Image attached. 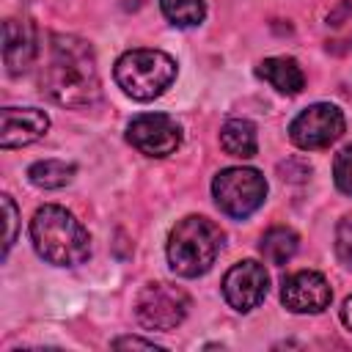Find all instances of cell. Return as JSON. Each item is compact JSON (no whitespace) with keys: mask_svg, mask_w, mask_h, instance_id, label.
<instances>
[{"mask_svg":"<svg viewBox=\"0 0 352 352\" xmlns=\"http://www.w3.org/2000/svg\"><path fill=\"white\" fill-rule=\"evenodd\" d=\"M41 91L63 107L96 104L102 99V80L94 47L80 36L55 33L41 72Z\"/></svg>","mask_w":352,"mask_h":352,"instance_id":"6da1fadb","label":"cell"},{"mask_svg":"<svg viewBox=\"0 0 352 352\" xmlns=\"http://www.w3.org/2000/svg\"><path fill=\"white\" fill-rule=\"evenodd\" d=\"M30 242L36 253L55 267H77L91 256L88 228L63 206H38L30 220Z\"/></svg>","mask_w":352,"mask_h":352,"instance_id":"7a4b0ae2","label":"cell"},{"mask_svg":"<svg viewBox=\"0 0 352 352\" xmlns=\"http://www.w3.org/2000/svg\"><path fill=\"white\" fill-rule=\"evenodd\" d=\"M223 248V231L204 214H187L168 234V264L182 278H198L212 270Z\"/></svg>","mask_w":352,"mask_h":352,"instance_id":"3957f363","label":"cell"},{"mask_svg":"<svg viewBox=\"0 0 352 352\" xmlns=\"http://www.w3.org/2000/svg\"><path fill=\"white\" fill-rule=\"evenodd\" d=\"M176 72V60L162 50H129L116 60L113 77L129 99L151 102L173 85Z\"/></svg>","mask_w":352,"mask_h":352,"instance_id":"277c9868","label":"cell"},{"mask_svg":"<svg viewBox=\"0 0 352 352\" xmlns=\"http://www.w3.org/2000/svg\"><path fill=\"white\" fill-rule=\"evenodd\" d=\"M212 198L217 209L228 217L245 220L250 217L267 198V179L261 170L236 165V168H223L212 179Z\"/></svg>","mask_w":352,"mask_h":352,"instance_id":"5b68a950","label":"cell"},{"mask_svg":"<svg viewBox=\"0 0 352 352\" xmlns=\"http://www.w3.org/2000/svg\"><path fill=\"white\" fill-rule=\"evenodd\" d=\"M190 297L170 283H146L135 300V316L146 330H173L184 322Z\"/></svg>","mask_w":352,"mask_h":352,"instance_id":"8992f818","label":"cell"},{"mask_svg":"<svg viewBox=\"0 0 352 352\" xmlns=\"http://www.w3.org/2000/svg\"><path fill=\"white\" fill-rule=\"evenodd\" d=\"M344 126H346L344 113L336 104L316 102L294 116V121L289 124V138L297 148L316 151V148H327L330 143H336L344 135Z\"/></svg>","mask_w":352,"mask_h":352,"instance_id":"52a82bcc","label":"cell"},{"mask_svg":"<svg viewBox=\"0 0 352 352\" xmlns=\"http://www.w3.org/2000/svg\"><path fill=\"white\" fill-rule=\"evenodd\" d=\"M126 140L146 157H168L182 146V126L165 113H143L129 121Z\"/></svg>","mask_w":352,"mask_h":352,"instance_id":"ba28073f","label":"cell"},{"mask_svg":"<svg viewBox=\"0 0 352 352\" xmlns=\"http://www.w3.org/2000/svg\"><path fill=\"white\" fill-rule=\"evenodd\" d=\"M267 289H270V275H267L264 264H258L253 258L234 264L223 278V297L239 314H248L256 305H261L267 297Z\"/></svg>","mask_w":352,"mask_h":352,"instance_id":"9c48e42d","label":"cell"},{"mask_svg":"<svg viewBox=\"0 0 352 352\" xmlns=\"http://www.w3.org/2000/svg\"><path fill=\"white\" fill-rule=\"evenodd\" d=\"M333 300V289L322 272H292L280 286V302L292 314H322Z\"/></svg>","mask_w":352,"mask_h":352,"instance_id":"30bf717a","label":"cell"},{"mask_svg":"<svg viewBox=\"0 0 352 352\" xmlns=\"http://www.w3.org/2000/svg\"><path fill=\"white\" fill-rule=\"evenodd\" d=\"M38 55V36L30 19L11 16L3 22V60L11 77L25 74Z\"/></svg>","mask_w":352,"mask_h":352,"instance_id":"8fae6325","label":"cell"},{"mask_svg":"<svg viewBox=\"0 0 352 352\" xmlns=\"http://www.w3.org/2000/svg\"><path fill=\"white\" fill-rule=\"evenodd\" d=\"M50 129V118L38 107H6L0 113V146L22 148L41 140Z\"/></svg>","mask_w":352,"mask_h":352,"instance_id":"7c38bea8","label":"cell"},{"mask_svg":"<svg viewBox=\"0 0 352 352\" xmlns=\"http://www.w3.org/2000/svg\"><path fill=\"white\" fill-rule=\"evenodd\" d=\"M256 77H261L264 82H270L283 96H297L305 88V74H302L300 63L294 58H286V55L264 58L256 66Z\"/></svg>","mask_w":352,"mask_h":352,"instance_id":"4fadbf2b","label":"cell"},{"mask_svg":"<svg viewBox=\"0 0 352 352\" xmlns=\"http://www.w3.org/2000/svg\"><path fill=\"white\" fill-rule=\"evenodd\" d=\"M220 146H223V151L228 157L250 160L258 151V135H256L253 121H248V118H228L220 126Z\"/></svg>","mask_w":352,"mask_h":352,"instance_id":"5bb4252c","label":"cell"},{"mask_svg":"<svg viewBox=\"0 0 352 352\" xmlns=\"http://www.w3.org/2000/svg\"><path fill=\"white\" fill-rule=\"evenodd\" d=\"M74 162H63V160H38L28 168V179L30 184L41 187V190H58L66 187L74 176Z\"/></svg>","mask_w":352,"mask_h":352,"instance_id":"9a60e30c","label":"cell"},{"mask_svg":"<svg viewBox=\"0 0 352 352\" xmlns=\"http://www.w3.org/2000/svg\"><path fill=\"white\" fill-rule=\"evenodd\" d=\"M297 248H300V236H297L292 228H286V226L270 228V231L261 236V245H258L261 256H264L270 264H286V261L297 253Z\"/></svg>","mask_w":352,"mask_h":352,"instance_id":"2e32d148","label":"cell"},{"mask_svg":"<svg viewBox=\"0 0 352 352\" xmlns=\"http://www.w3.org/2000/svg\"><path fill=\"white\" fill-rule=\"evenodd\" d=\"M160 8L165 19L176 28H195L206 16L204 0H160Z\"/></svg>","mask_w":352,"mask_h":352,"instance_id":"e0dca14e","label":"cell"},{"mask_svg":"<svg viewBox=\"0 0 352 352\" xmlns=\"http://www.w3.org/2000/svg\"><path fill=\"white\" fill-rule=\"evenodd\" d=\"M333 182L344 195H352V146H344L333 160Z\"/></svg>","mask_w":352,"mask_h":352,"instance_id":"ac0fdd59","label":"cell"},{"mask_svg":"<svg viewBox=\"0 0 352 352\" xmlns=\"http://www.w3.org/2000/svg\"><path fill=\"white\" fill-rule=\"evenodd\" d=\"M336 256L344 267L352 270V217H344L336 228Z\"/></svg>","mask_w":352,"mask_h":352,"instance_id":"d6986e66","label":"cell"},{"mask_svg":"<svg viewBox=\"0 0 352 352\" xmlns=\"http://www.w3.org/2000/svg\"><path fill=\"white\" fill-rule=\"evenodd\" d=\"M3 204V214H6V239H3V256H8L11 245L16 242V226H19V212H16V204L11 201V195H3L0 198Z\"/></svg>","mask_w":352,"mask_h":352,"instance_id":"ffe728a7","label":"cell"},{"mask_svg":"<svg viewBox=\"0 0 352 352\" xmlns=\"http://www.w3.org/2000/svg\"><path fill=\"white\" fill-rule=\"evenodd\" d=\"M113 349H162L160 344L148 341V338H138V336H124V338H116L113 341Z\"/></svg>","mask_w":352,"mask_h":352,"instance_id":"44dd1931","label":"cell"},{"mask_svg":"<svg viewBox=\"0 0 352 352\" xmlns=\"http://www.w3.org/2000/svg\"><path fill=\"white\" fill-rule=\"evenodd\" d=\"M341 322H344V327L346 330H352V294L344 300V305H341Z\"/></svg>","mask_w":352,"mask_h":352,"instance_id":"7402d4cb","label":"cell"}]
</instances>
